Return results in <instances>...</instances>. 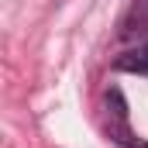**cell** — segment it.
I'll list each match as a JSON object with an SVG mask.
<instances>
[{
    "mask_svg": "<svg viewBox=\"0 0 148 148\" xmlns=\"http://www.w3.org/2000/svg\"><path fill=\"white\" fill-rule=\"evenodd\" d=\"M121 38L134 41V38H148V0H134L124 17H121Z\"/></svg>",
    "mask_w": 148,
    "mask_h": 148,
    "instance_id": "cell-2",
    "label": "cell"
},
{
    "mask_svg": "<svg viewBox=\"0 0 148 148\" xmlns=\"http://www.w3.org/2000/svg\"><path fill=\"white\" fill-rule=\"evenodd\" d=\"M107 100L114 103V110H110V117H114V121L107 124V134H110V138L117 141V145H124V148H148V141H141V138H134V134H131L121 93H117V90H110V93H107Z\"/></svg>",
    "mask_w": 148,
    "mask_h": 148,
    "instance_id": "cell-1",
    "label": "cell"
},
{
    "mask_svg": "<svg viewBox=\"0 0 148 148\" xmlns=\"http://www.w3.org/2000/svg\"><path fill=\"white\" fill-rule=\"evenodd\" d=\"M114 69H121V73L148 76V41L134 45V48H127V52H121V55L114 59Z\"/></svg>",
    "mask_w": 148,
    "mask_h": 148,
    "instance_id": "cell-3",
    "label": "cell"
}]
</instances>
